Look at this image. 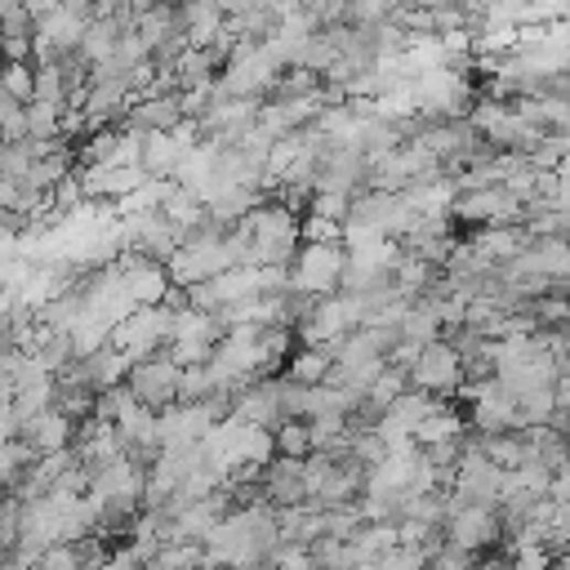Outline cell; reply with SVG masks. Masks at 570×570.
I'll use <instances>...</instances> for the list:
<instances>
[{
  "label": "cell",
  "instance_id": "4fadbf2b",
  "mask_svg": "<svg viewBox=\"0 0 570 570\" xmlns=\"http://www.w3.org/2000/svg\"><path fill=\"white\" fill-rule=\"evenodd\" d=\"M526 264L544 281H570V241L566 237H539V241H530Z\"/></svg>",
  "mask_w": 570,
  "mask_h": 570
},
{
  "label": "cell",
  "instance_id": "83f0119b",
  "mask_svg": "<svg viewBox=\"0 0 570 570\" xmlns=\"http://www.w3.org/2000/svg\"><path fill=\"white\" fill-rule=\"evenodd\" d=\"M566 241H570V227H566Z\"/></svg>",
  "mask_w": 570,
  "mask_h": 570
},
{
  "label": "cell",
  "instance_id": "277c9868",
  "mask_svg": "<svg viewBox=\"0 0 570 570\" xmlns=\"http://www.w3.org/2000/svg\"><path fill=\"white\" fill-rule=\"evenodd\" d=\"M454 227H521L526 223V205L517 196H508L504 187H486V192H460L450 205Z\"/></svg>",
  "mask_w": 570,
  "mask_h": 570
},
{
  "label": "cell",
  "instance_id": "ffe728a7",
  "mask_svg": "<svg viewBox=\"0 0 570 570\" xmlns=\"http://www.w3.org/2000/svg\"><path fill=\"white\" fill-rule=\"evenodd\" d=\"M36 103H50V107H67V103H72L58 63H41V67H36Z\"/></svg>",
  "mask_w": 570,
  "mask_h": 570
},
{
  "label": "cell",
  "instance_id": "ba28073f",
  "mask_svg": "<svg viewBox=\"0 0 570 570\" xmlns=\"http://www.w3.org/2000/svg\"><path fill=\"white\" fill-rule=\"evenodd\" d=\"M445 544L464 548V552H486L495 544H504L499 535V513L495 508H450L445 517Z\"/></svg>",
  "mask_w": 570,
  "mask_h": 570
},
{
  "label": "cell",
  "instance_id": "603a6c76",
  "mask_svg": "<svg viewBox=\"0 0 570 570\" xmlns=\"http://www.w3.org/2000/svg\"><path fill=\"white\" fill-rule=\"evenodd\" d=\"M348 209H353V196H334V192H312V205H308V214L330 218V223H338V227L348 223Z\"/></svg>",
  "mask_w": 570,
  "mask_h": 570
},
{
  "label": "cell",
  "instance_id": "7a4b0ae2",
  "mask_svg": "<svg viewBox=\"0 0 570 570\" xmlns=\"http://www.w3.org/2000/svg\"><path fill=\"white\" fill-rule=\"evenodd\" d=\"M170 334H174V308H135L126 321L111 325V338L107 348H117L121 357L130 362H143V357H157L170 348Z\"/></svg>",
  "mask_w": 570,
  "mask_h": 570
},
{
  "label": "cell",
  "instance_id": "7c38bea8",
  "mask_svg": "<svg viewBox=\"0 0 570 570\" xmlns=\"http://www.w3.org/2000/svg\"><path fill=\"white\" fill-rule=\"evenodd\" d=\"M330 370H334L330 348H303V344H299V348L290 353L281 379H286V384H299V388H321V384L330 379Z\"/></svg>",
  "mask_w": 570,
  "mask_h": 570
},
{
  "label": "cell",
  "instance_id": "d4e9b609",
  "mask_svg": "<svg viewBox=\"0 0 570 570\" xmlns=\"http://www.w3.org/2000/svg\"><path fill=\"white\" fill-rule=\"evenodd\" d=\"M508 570H552V552L548 548H517V552H508Z\"/></svg>",
  "mask_w": 570,
  "mask_h": 570
},
{
  "label": "cell",
  "instance_id": "d6986e66",
  "mask_svg": "<svg viewBox=\"0 0 570 570\" xmlns=\"http://www.w3.org/2000/svg\"><path fill=\"white\" fill-rule=\"evenodd\" d=\"M272 445H277L281 460H308V454H312L308 423H299V419H281V423L272 428Z\"/></svg>",
  "mask_w": 570,
  "mask_h": 570
},
{
  "label": "cell",
  "instance_id": "30bf717a",
  "mask_svg": "<svg viewBox=\"0 0 570 570\" xmlns=\"http://www.w3.org/2000/svg\"><path fill=\"white\" fill-rule=\"evenodd\" d=\"M308 499L303 491V460H277L264 469V504L277 513V508H299Z\"/></svg>",
  "mask_w": 570,
  "mask_h": 570
},
{
  "label": "cell",
  "instance_id": "44dd1931",
  "mask_svg": "<svg viewBox=\"0 0 570 570\" xmlns=\"http://www.w3.org/2000/svg\"><path fill=\"white\" fill-rule=\"evenodd\" d=\"M0 143H28V107L0 94Z\"/></svg>",
  "mask_w": 570,
  "mask_h": 570
},
{
  "label": "cell",
  "instance_id": "cb8c5ba5",
  "mask_svg": "<svg viewBox=\"0 0 570 570\" xmlns=\"http://www.w3.org/2000/svg\"><path fill=\"white\" fill-rule=\"evenodd\" d=\"M477 566V557L473 552H464V548H450V544H441L437 552H428V561H423V570H473Z\"/></svg>",
  "mask_w": 570,
  "mask_h": 570
},
{
  "label": "cell",
  "instance_id": "9a60e30c",
  "mask_svg": "<svg viewBox=\"0 0 570 570\" xmlns=\"http://www.w3.org/2000/svg\"><path fill=\"white\" fill-rule=\"evenodd\" d=\"M482 450L486 460L499 469V473H517L530 464V445L517 437V432H499V437H482Z\"/></svg>",
  "mask_w": 570,
  "mask_h": 570
},
{
  "label": "cell",
  "instance_id": "6da1fadb",
  "mask_svg": "<svg viewBox=\"0 0 570 570\" xmlns=\"http://www.w3.org/2000/svg\"><path fill=\"white\" fill-rule=\"evenodd\" d=\"M299 218L303 214L264 196V205H255V214L241 223V233L250 237L246 268H290L294 255H299Z\"/></svg>",
  "mask_w": 570,
  "mask_h": 570
},
{
  "label": "cell",
  "instance_id": "484cf974",
  "mask_svg": "<svg viewBox=\"0 0 570 570\" xmlns=\"http://www.w3.org/2000/svg\"><path fill=\"white\" fill-rule=\"evenodd\" d=\"M557 179H566V183H570V157H566V161L557 165Z\"/></svg>",
  "mask_w": 570,
  "mask_h": 570
},
{
  "label": "cell",
  "instance_id": "ac0fdd59",
  "mask_svg": "<svg viewBox=\"0 0 570 570\" xmlns=\"http://www.w3.org/2000/svg\"><path fill=\"white\" fill-rule=\"evenodd\" d=\"M0 94L32 107L36 103V67L32 63H6L0 67Z\"/></svg>",
  "mask_w": 570,
  "mask_h": 570
},
{
  "label": "cell",
  "instance_id": "e0dca14e",
  "mask_svg": "<svg viewBox=\"0 0 570 570\" xmlns=\"http://www.w3.org/2000/svg\"><path fill=\"white\" fill-rule=\"evenodd\" d=\"M63 111H67V107L32 103V107H28V139H32V143H63Z\"/></svg>",
  "mask_w": 570,
  "mask_h": 570
},
{
  "label": "cell",
  "instance_id": "3957f363",
  "mask_svg": "<svg viewBox=\"0 0 570 570\" xmlns=\"http://www.w3.org/2000/svg\"><path fill=\"white\" fill-rule=\"evenodd\" d=\"M348 272V250L344 246H299L290 264V290L308 299H330L338 294V281Z\"/></svg>",
  "mask_w": 570,
  "mask_h": 570
},
{
  "label": "cell",
  "instance_id": "52a82bcc",
  "mask_svg": "<svg viewBox=\"0 0 570 570\" xmlns=\"http://www.w3.org/2000/svg\"><path fill=\"white\" fill-rule=\"evenodd\" d=\"M117 268H121V286H126V294H130L135 308H161L174 294V281H170L165 264H152V259L126 250L117 259Z\"/></svg>",
  "mask_w": 570,
  "mask_h": 570
},
{
  "label": "cell",
  "instance_id": "9c48e42d",
  "mask_svg": "<svg viewBox=\"0 0 570 570\" xmlns=\"http://www.w3.org/2000/svg\"><path fill=\"white\" fill-rule=\"evenodd\" d=\"M19 441L36 454V460H45V454H63V450H72V441H76V423L67 419V415H58V410H45L41 419H32L28 428H19Z\"/></svg>",
  "mask_w": 570,
  "mask_h": 570
},
{
  "label": "cell",
  "instance_id": "5bb4252c",
  "mask_svg": "<svg viewBox=\"0 0 570 570\" xmlns=\"http://www.w3.org/2000/svg\"><path fill=\"white\" fill-rule=\"evenodd\" d=\"M179 28L187 36V50H214V41L223 32V6H183Z\"/></svg>",
  "mask_w": 570,
  "mask_h": 570
},
{
  "label": "cell",
  "instance_id": "7402d4cb",
  "mask_svg": "<svg viewBox=\"0 0 570 570\" xmlns=\"http://www.w3.org/2000/svg\"><path fill=\"white\" fill-rule=\"evenodd\" d=\"M338 237H344V227L330 218H316V214L299 218V246H338Z\"/></svg>",
  "mask_w": 570,
  "mask_h": 570
},
{
  "label": "cell",
  "instance_id": "8992f818",
  "mask_svg": "<svg viewBox=\"0 0 570 570\" xmlns=\"http://www.w3.org/2000/svg\"><path fill=\"white\" fill-rule=\"evenodd\" d=\"M460 388H464V362H460V353L445 344V338H437V344H428L419 353V362L410 366V392H423V397L445 401V397H454Z\"/></svg>",
  "mask_w": 570,
  "mask_h": 570
},
{
  "label": "cell",
  "instance_id": "4316f807",
  "mask_svg": "<svg viewBox=\"0 0 570 570\" xmlns=\"http://www.w3.org/2000/svg\"><path fill=\"white\" fill-rule=\"evenodd\" d=\"M552 570H570V557H552Z\"/></svg>",
  "mask_w": 570,
  "mask_h": 570
},
{
  "label": "cell",
  "instance_id": "5b68a950",
  "mask_svg": "<svg viewBox=\"0 0 570 570\" xmlns=\"http://www.w3.org/2000/svg\"><path fill=\"white\" fill-rule=\"evenodd\" d=\"M179 384H183V370H179L165 353L135 362V366H130V375H126V388H130V392H135V401H139V406H148L152 415H165V410H174V406H179Z\"/></svg>",
  "mask_w": 570,
  "mask_h": 570
},
{
  "label": "cell",
  "instance_id": "8fae6325",
  "mask_svg": "<svg viewBox=\"0 0 570 570\" xmlns=\"http://www.w3.org/2000/svg\"><path fill=\"white\" fill-rule=\"evenodd\" d=\"M32 41H36V23L28 14V6H0V58L6 63H32Z\"/></svg>",
  "mask_w": 570,
  "mask_h": 570
},
{
  "label": "cell",
  "instance_id": "2e32d148",
  "mask_svg": "<svg viewBox=\"0 0 570 570\" xmlns=\"http://www.w3.org/2000/svg\"><path fill=\"white\" fill-rule=\"evenodd\" d=\"M353 548H357V561H362V566L388 557V552L397 548V521H366V526L357 530Z\"/></svg>",
  "mask_w": 570,
  "mask_h": 570
}]
</instances>
